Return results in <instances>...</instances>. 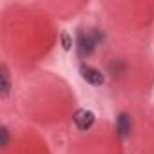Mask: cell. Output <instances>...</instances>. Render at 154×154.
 I'll use <instances>...</instances> for the list:
<instances>
[{"label": "cell", "mask_w": 154, "mask_h": 154, "mask_svg": "<svg viewBox=\"0 0 154 154\" xmlns=\"http://www.w3.org/2000/svg\"><path fill=\"white\" fill-rule=\"evenodd\" d=\"M9 89H11L9 71H8V67H6V65H2V67H0V96H2V98H8Z\"/></svg>", "instance_id": "obj_5"}, {"label": "cell", "mask_w": 154, "mask_h": 154, "mask_svg": "<svg viewBox=\"0 0 154 154\" xmlns=\"http://www.w3.org/2000/svg\"><path fill=\"white\" fill-rule=\"evenodd\" d=\"M72 120H74V125L78 127L80 131H89L93 125H94V112L89 111V109H78L74 114H72Z\"/></svg>", "instance_id": "obj_3"}, {"label": "cell", "mask_w": 154, "mask_h": 154, "mask_svg": "<svg viewBox=\"0 0 154 154\" xmlns=\"http://www.w3.org/2000/svg\"><path fill=\"white\" fill-rule=\"evenodd\" d=\"M80 76H82L87 84H91V85H102L105 82L103 72L100 69H96V67L87 65V63H82L80 65Z\"/></svg>", "instance_id": "obj_2"}, {"label": "cell", "mask_w": 154, "mask_h": 154, "mask_svg": "<svg viewBox=\"0 0 154 154\" xmlns=\"http://www.w3.org/2000/svg\"><path fill=\"white\" fill-rule=\"evenodd\" d=\"M103 40V35L98 31V29H93V31H84L80 29L78 31V40H76V49H78V54L82 58H87L94 53V49L100 45V42Z\"/></svg>", "instance_id": "obj_1"}, {"label": "cell", "mask_w": 154, "mask_h": 154, "mask_svg": "<svg viewBox=\"0 0 154 154\" xmlns=\"http://www.w3.org/2000/svg\"><path fill=\"white\" fill-rule=\"evenodd\" d=\"M8 141H9V134H8V129L4 127V129H2V145L6 147V145H8Z\"/></svg>", "instance_id": "obj_7"}, {"label": "cell", "mask_w": 154, "mask_h": 154, "mask_svg": "<svg viewBox=\"0 0 154 154\" xmlns=\"http://www.w3.org/2000/svg\"><path fill=\"white\" fill-rule=\"evenodd\" d=\"M116 131H118V134L122 138H127L131 134V131H132V120H131V116L127 112H122L118 116V120H116Z\"/></svg>", "instance_id": "obj_4"}, {"label": "cell", "mask_w": 154, "mask_h": 154, "mask_svg": "<svg viewBox=\"0 0 154 154\" xmlns=\"http://www.w3.org/2000/svg\"><path fill=\"white\" fill-rule=\"evenodd\" d=\"M60 42H62V47H63V51H69V49L72 47V36H71L67 31H63V33L60 35Z\"/></svg>", "instance_id": "obj_6"}]
</instances>
